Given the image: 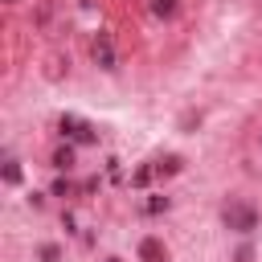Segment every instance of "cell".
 Masks as SVG:
<instances>
[{
    "label": "cell",
    "mask_w": 262,
    "mask_h": 262,
    "mask_svg": "<svg viewBox=\"0 0 262 262\" xmlns=\"http://www.w3.org/2000/svg\"><path fill=\"white\" fill-rule=\"evenodd\" d=\"M225 221H229L233 229H242V233H246V229H254V209L233 201V205H225Z\"/></svg>",
    "instance_id": "obj_1"
},
{
    "label": "cell",
    "mask_w": 262,
    "mask_h": 262,
    "mask_svg": "<svg viewBox=\"0 0 262 262\" xmlns=\"http://www.w3.org/2000/svg\"><path fill=\"white\" fill-rule=\"evenodd\" d=\"M94 61H98L102 70L115 66V49H111V37H106V33H98V41H94Z\"/></svg>",
    "instance_id": "obj_2"
},
{
    "label": "cell",
    "mask_w": 262,
    "mask_h": 262,
    "mask_svg": "<svg viewBox=\"0 0 262 262\" xmlns=\"http://www.w3.org/2000/svg\"><path fill=\"white\" fill-rule=\"evenodd\" d=\"M139 254H143V258H147V262H164V258H168V254H164V246H160V242H143V246H139Z\"/></svg>",
    "instance_id": "obj_3"
},
{
    "label": "cell",
    "mask_w": 262,
    "mask_h": 262,
    "mask_svg": "<svg viewBox=\"0 0 262 262\" xmlns=\"http://www.w3.org/2000/svg\"><path fill=\"white\" fill-rule=\"evenodd\" d=\"M151 8H156V16H172L176 12V0H151Z\"/></svg>",
    "instance_id": "obj_4"
}]
</instances>
